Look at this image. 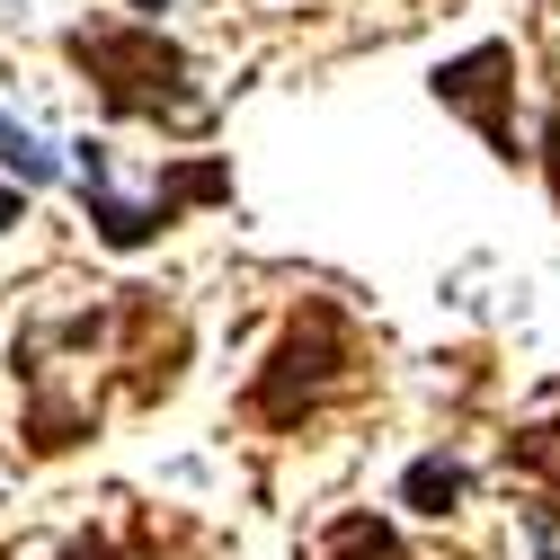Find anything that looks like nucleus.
<instances>
[{
	"mask_svg": "<svg viewBox=\"0 0 560 560\" xmlns=\"http://www.w3.org/2000/svg\"><path fill=\"white\" fill-rule=\"evenodd\" d=\"M62 54L98 81L107 116H152V125H178V133H205V98L187 90V54L161 36V19H98V27H72Z\"/></svg>",
	"mask_w": 560,
	"mask_h": 560,
	"instance_id": "nucleus-1",
	"label": "nucleus"
},
{
	"mask_svg": "<svg viewBox=\"0 0 560 560\" xmlns=\"http://www.w3.org/2000/svg\"><path fill=\"white\" fill-rule=\"evenodd\" d=\"M347 383H357V329H347L338 303H303L276 338L267 374L249 383V418L258 428H303L312 409H329Z\"/></svg>",
	"mask_w": 560,
	"mask_h": 560,
	"instance_id": "nucleus-2",
	"label": "nucleus"
},
{
	"mask_svg": "<svg viewBox=\"0 0 560 560\" xmlns=\"http://www.w3.org/2000/svg\"><path fill=\"white\" fill-rule=\"evenodd\" d=\"M223 196H232V161H178L152 205H125L107 187V143H81V205H90V232L107 249H152L187 205H223Z\"/></svg>",
	"mask_w": 560,
	"mask_h": 560,
	"instance_id": "nucleus-3",
	"label": "nucleus"
},
{
	"mask_svg": "<svg viewBox=\"0 0 560 560\" xmlns=\"http://www.w3.org/2000/svg\"><path fill=\"white\" fill-rule=\"evenodd\" d=\"M428 90H436V107L471 116L480 143L499 152V161H525V152H516V45H508V36H489V45L454 54V62H436Z\"/></svg>",
	"mask_w": 560,
	"mask_h": 560,
	"instance_id": "nucleus-4",
	"label": "nucleus"
},
{
	"mask_svg": "<svg viewBox=\"0 0 560 560\" xmlns=\"http://www.w3.org/2000/svg\"><path fill=\"white\" fill-rule=\"evenodd\" d=\"M508 471H534V480H542L534 560H551V516H560V418H542V428H516V436H508Z\"/></svg>",
	"mask_w": 560,
	"mask_h": 560,
	"instance_id": "nucleus-5",
	"label": "nucleus"
},
{
	"mask_svg": "<svg viewBox=\"0 0 560 560\" xmlns=\"http://www.w3.org/2000/svg\"><path fill=\"white\" fill-rule=\"evenodd\" d=\"M471 499V471L454 463V454H418L409 471H400V508H418V516H445V508H463Z\"/></svg>",
	"mask_w": 560,
	"mask_h": 560,
	"instance_id": "nucleus-6",
	"label": "nucleus"
},
{
	"mask_svg": "<svg viewBox=\"0 0 560 560\" xmlns=\"http://www.w3.org/2000/svg\"><path fill=\"white\" fill-rule=\"evenodd\" d=\"M320 560H409V542H400V525H383V516H338L329 542H320Z\"/></svg>",
	"mask_w": 560,
	"mask_h": 560,
	"instance_id": "nucleus-7",
	"label": "nucleus"
},
{
	"mask_svg": "<svg viewBox=\"0 0 560 560\" xmlns=\"http://www.w3.org/2000/svg\"><path fill=\"white\" fill-rule=\"evenodd\" d=\"M0 161H10V170H19L27 187H45V178L62 170V161H54L45 143H36V133H27V125H10V116H0Z\"/></svg>",
	"mask_w": 560,
	"mask_h": 560,
	"instance_id": "nucleus-8",
	"label": "nucleus"
},
{
	"mask_svg": "<svg viewBox=\"0 0 560 560\" xmlns=\"http://www.w3.org/2000/svg\"><path fill=\"white\" fill-rule=\"evenodd\" d=\"M542 178H551V205H560V116L542 125Z\"/></svg>",
	"mask_w": 560,
	"mask_h": 560,
	"instance_id": "nucleus-9",
	"label": "nucleus"
},
{
	"mask_svg": "<svg viewBox=\"0 0 560 560\" xmlns=\"http://www.w3.org/2000/svg\"><path fill=\"white\" fill-rule=\"evenodd\" d=\"M62 560H116V542H107V534H81L72 551H62Z\"/></svg>",
	"mask_w": 560,
	"mask_h": 560,
	"instance_id": "nucleus-10",
	"label": "nucleus"
},
{
	"mask_svg": "<svg viewBox=\"0 0 560 560\" xmlns=\"http://www.w3.org/2000/svg\"><path fill=\"white\" fill-rule=\"evenodd\" d=\"M19 223V187H0V232H10Z\"/></svg>",
	"mask_w": 560,
	"mask_h": 560,
	"instance_id": "nucleus-11",
	"label": "nucleus"
},
{
	"mask_svg": "<svg viewBox=\"0 0 560 560\" xmlns=\"http://www.w3.org/2000/svg\"><path fill=\"white\" fill-rule=\"evenodd\" d=\"M125 10H133V19H161V10H170V0H125Z\"/></svg>",
	"mask_w": 560,
	"mask_h": 560,
	"instance_id": "nucleus-12",
	"label": "nucleus"
}]
</instances>
